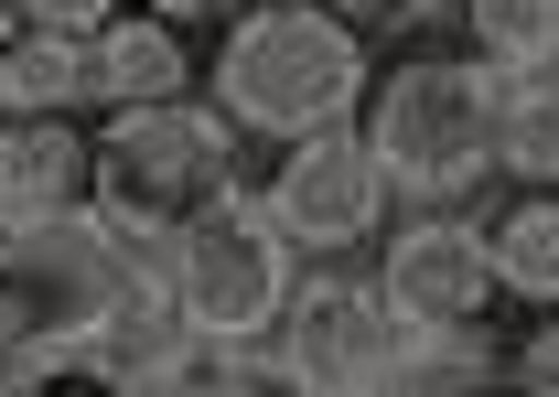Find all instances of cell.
Wrapping results in <instances>:
<instances>
[{
  "instance_id": "1",
  "label": "cell",
  "mask_w": 559,
  "mask_h": 397,
  "mask_svg": "<svg viewBox=\"0 0 559 397\" xmlns=\"http://www.w3.org/2000/svg\"><path fill=\"white\" fill-rule=\"evenodd\" d=\"M205 75H215V108L248 140H301L355 119L377 65L334 0H248V11H226V44Z\"/></svg>"
},
{
  "instance_id": "2",
  "label": "cell",
  "mask_w": 559,
  "mask_h": 397,
  "mask_svg": "<svg viewBox=\"0 0 559 397\" xmlns=\"http://www.w3.org/2000/svg\"><path fill=\"white\" fill-rule=\"evenodd\" d=\"M86 204L130 237L140 258L162 237H183L205 204L237 194V119L215 97H151V108H108V130H86Z\"/></svg>"
},
{
  "instance_id": "3",
  "label": "cell",
  "mask_w": 559,
  "mask_h": 397,
  "mask_svg": "<svg viewBox=\"0 0 559 397\" xmlns=\"http://www.w3.org/2000/svg\"><path fill=\"white\" fill-rule=\"evenodd\" d=\"M355 130L377 140L388 183L409 204H463L495 183V130H506V75L485 55H409L366 75Z\"/></svg>"
},
{
  "instance_id": "4",
  "label": "cell",
  "mask_w": 559,
  "mask_h": 397,
  "mask_svg": "<svg viewBox=\"0 0 559 397\" xmlns=\"http://www.w3.org/2000/svg\"><path fill=\"white\" fill-rule=\"evenodd\" d=\"M151 268H162L173 312H183L194 333H215V344H270V323L290 312V279H301V248L280 237L270 204L237 183V194L205 204L183 237H162Z\"/></svg>"
},
{
  "instance_id": "5",
  "label": "cell",
  "mask_w": 559,
  "mask_h": 397,
  "mask_svg": "<svg viewBox=\"0 0 559 397\" xmlns=\"http://www.w3.org/2000/svg\"><path fill=\"white\" fill-rule=\"evenodd\" d=\"M140 248L97 215H22L0 226V344H86L108 323V301L130 290Z\"/></svg>"
},
{
  "instance_id": "6",
  "label": "cell",
  "mask_w": 559,
  "mask_h": 397,
  "mask_svg": "<svg viewBox=\"0 0 559 397\" xmlns=\"http://www.w3.org/2000/svg\"><path fill=\"white\" fill-rule=\"evenodd\" d=\"M399 344L409 323L388 312L377 279H290V312L270 323V354H280V387H312V397H388L399 376Z\"/></svg>"
},
{
  "instance_id": "7",
  "label": "cell",
  "mask_w": 559,
  "mask_h": 397,
  "mask_svg": "<svg viewBox=\"0 0 559 397\" xmlns=\"http://www.w3.org/2000/svg\"><path fill=\"white\" fill-rule=\"evenodd\" d=\"M259 204L280 215V237H290L301 258H355V248L388 237L399 183H388L377 140L355 130V119H334V130L280 140V172H270V194H259Z\"/></svg>"
},
{
  "instance_id": "8",
  "label": "cell",
  "mask_w": 559,
  "mask_h": 397,
  "mask_svg": "<svg viewBox=\"0 0 559 397\" xmlns=\"http://www.w3.org/2000/svg\"><path fill=\"white\" fill-rule=\"evenodd\" d=\"M377 290H388V312L409 333H463L485 323L495 301V248H485V215H463V204H419L409 226H388V268H377Z\"/></svg>"
},
{
  "instance_id": "9",
  "label": "cell",
  "mask_w": 559,
  "mask_h": 397,
  "mask_svg": "<svg viewBox=\"0 0 559 397\" xmlns=\"http://www.w3.org/2000/svg\"><path fill=\"white\" fill-rule=\"evenodd\" d=\"M151 97H194V55H183V22L119 0L86 33V108H151Z\"/></svg>"
},
{
  "instance_id": "10",
  "label": "cell",
  "mask_w": 559,
  "mask_h": 397,
  "mask_svg": "<svg viewBox=\"0 0 559 397\" xmlns=\"http://www.w3.org/2000/svg\"><path fill=\"white\" fill-rule=\"evenodd\" d=\"M86 130L75 119H0V226L22 215H75L86 204Z\"/></svg>"
},
{
  "instance_id": "11",
  "label": "cell",
  "mask_w": 559,
  "mask_h": 397,
  "mask_svg": "<svg viewBox=\"0 0 559 397\" xmlns=\"http://www.w3.org/2000/svg\"><path fill=\"white\" fill-rule=\"evenodd\" d=\"M485 248H495V290L506 301L559 312V183H527L506 215H485Z\"/></svg>"
},
{
  "instance_id": "12",
  "label": "cell",
  "mask_w": 559,
  "mask_h": 397,
  "mask_svg": "<svg viewBox=\"0 0 559 397\" xmlns=\"http://www.w3.org/2000/svg\"><path fill=\"white\" fill-rule=\"evenodd\" d=\"M86 108V33L22 22L0 44V119H75Z\"/></svg>"
},
{
  "instance_id": "13",
  "label": "cell",
  "mask_w": 559,
  "mask_h": 397,
  "mask_svg": "<svg viewBox=\"0 0 559 397\" xmlns=\"http://www.w3.org/2000/svg\"><path fill=\"white\" fill-rule=\"evenodd\" d=\"M495 172H516V183H559V65L506 75V130H495Z\"/></svg>"
},
{
  "instance_id": "14",
  "label": "cell",
  "mask_w": 559,
  "mask_h": 397,
  "mask_svg": "<svg viewBox=\"0 0 559 397\" xmlns=\"http://www.w3.org/2000/svg\"><path fill=\"white\" fill-rule=\"evenodd\" d=\"M474 55L495 75H527V65H559V0H452Z\"/></svg>"
},
{
  "instance_id": "15",
  "label": "cell",
  "mask_w": 559,
  "mask_h": 397,
  "mask_svg": "<svg viewBox=\"0 0 559 397\" xmlns=\"http://www.w3.org/2000/svg\"><path fill=\"white\" fill-rule=\"evenodd\" d=\"M495 376H506V365H495L485 323H463V333H409V344H399L388 397H419V387H495Z\"/></svg>"
},
{
  "instance_id": "16",
  "label": "cell",
  "mask_w": 559,
  "mask_h": 397,
  "mask_svg": "<svg viewBox=\"0 0 559 397\" xmlns=\"http://www.w3.org/2000/svg\"><path fill=\"white\" fill-rule=\"evenodd\" d=\"M334 11H345L355 33H419V22L452 11V0H334Z\"/></svg>"
},
{
  "instance_id": "17",
  "label": "cell",
  "mask_w": 559,
  "mask_h": 397,
  "mask_svg": "<svg viewBox=\"0 0 559 397\" xmlns=\"http://www.w3.org/2000/svg\"><path fill=\"white\" fill-rule=\"evenodd\" d=\"M506 376H516V387H538V397H559V323H538V333H527Z\"/></svg>"
},
{
  "instance_id": "18",
  "label": "cell",
  "mask_w": 559,
  "mask_h": 397,
  "mask_svg": "<svg viewBox=\"0 0 559 397\" xmlns=\"http://www.w3.org/2000/svg\"><path fill=\"white\" fill-rule=\"evenodd\" d=\"M11 11H22V22H44V33H97L119 0H11Z\"/></svg>"
},
{
  "instance_id": "19",
  "label": "cell",
  "mask_w": 559,
  "mask_h": 397,
  "mask_svg": "<svg viewBox=\"0 0 559 397\" xmlns=\"http://www.w3.org/2000/svg\"><path fill=\"white\" fill-rule=\"evenodd\" d=\"M140 11H162V22H226V11H248V0H140Z\"/></svg>"
},
{
  "instance_id": "20",
  "label": "cell",
  "mask_w": 559,
  "mask_h": 397,
  "mask_svg": "<svg viewBox=\"0 0 559 397\" xmlns=\"http://www.w3.org/2000/svg\"><path fill=\"white\" fill-rule=\"evenodd\" d=\"M11 33H22V11H11V0H0V44H11Z\"/></svg>"
}]
</instances>
